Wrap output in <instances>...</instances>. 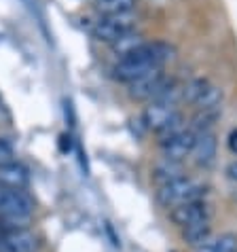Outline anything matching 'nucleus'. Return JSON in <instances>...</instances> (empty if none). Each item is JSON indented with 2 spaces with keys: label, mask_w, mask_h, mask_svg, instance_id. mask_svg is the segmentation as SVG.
Masks as SVG:
<instances>
[{
  "label": "nucleus",
  "mask_w": 237,
  "mask_h": 252,
  "mask_svg": "<svg viewBox=\"0 0 237 252\" xmlns=\"http://www.w3.org/2000/svg\"><path fill=\"white\" fill-rule=\"evenodd\" d=\"M176 58V49L170 43H163V40H152V43L142 45L138 51L125 55V58H118V62L115 64V76L123 83L142 79L148 72H155V70H163L165 64Z\"/></svg>",
  "instance_id": "obj_1"
},
{
  "label": "nucleus",
  "mask_w": 237,
  "mask_h": 252,
  "mask_svg": "<svg viewBox=\"0 0 237 252\" xmlns=\"http://www.w3.org/2000/svg\"><path fill=\"white\" fill-rule=\"evenodd\" d=\"M206 185L195 180L191 176H178L165 183L161 187H157V201L163 208H176L182 204H189L195 199H206Z\"/></svg>",
  "instance_id": "obj_2"
},
{
  "label": "nucleus",
  "mask_w": 237,
  "mask_h": 252,
  "mask_svg": "<svg viewBox=\"0 0 237 252\" xmlns=\"http://www.w3.org/2000/svg\"><path fill=\"white\" fill-rule=\"evenodd\" d=\"M182 97L197 110H216L222 104V89L210 79H193L182 87Z\"/></svg>",
  "instance_id": "obj_3"
},
{
  "label": "nucleus",
  "mask_w": 237,
  "mask_h": 252,
  "mask_svg": "<svg viewBox=\"0 0 237 252\" xmlns=\"http://www.w3.org/2000/svg\"><path fill=\"white\" fill-rule=\"evenodd\" d=\"M174 85V81L167 76L163 70H155V72H148L142 79H136L129 83V95L138 102H155L159 97H163L167 94V89Z\"/></svg>",
  "instance_id": "obj_4"
},
{
  "label": "nucleus",
  "mask_w": 237,
  "mask_h": 252,
  "mask_svg": "<svg viewBox=\"0 0 237 252\" xmlns=\"http://www.w3.org/2000/svg\"><path fill=\"white\" fill-rule=\"evenodd\" d=\"M138 19L134 13H125V15H104L100 22L93 26V38L100 43L113 45L115 40L129 32H136Z\"/></svg>",
  "instance_id": "obj_5"
},
{
  "label": "nucleus",
  "mask_w": 237,
  "mask_h": 252,
  "mask_svg": "<svg viewBox=\"0 0 237 252\" xmlns=\"http://www.w3.org/2000/svg\"><path fill=\"white\" fill-rule=\"evenodd\" d=\"M170 219L176 222L180 229L195 225V222H204L212 219V206L207 204L206 199H195L189 201V204L176 206L170 210Z\"/></svg>",
  "instance_id": "obj_6"
},
{
  "label": "nucleus",
  "mask_w": 237,
  "mask_h": 252,
  "mask_svg": "<svg viewBox=\"0 0 237 252\" xmlns=\"http://www.w3.org/2000/svg\"><path fill=\"white\" fill-rule=\"evenodd\" d=\"M195 134L193 129H182L178 131L176 136L163 140L161 144V153H163V159L165 161H174V163H182V161L193 155V149H195Z\"/></svg>",
  "instance_id": "obj_7"
},
{
  "label": "nucleus",
  "mask_w": 237,
  "mask_h": 252,
  "mask_svg": "<svg viewBox=\"0 0 237 252\" xmlns=\"http://www.w3.org/2000/svg\"><path fill=\"white\" fill-rule=\"evenodd\" d=\"M178 115H180V110H178L176 104H170V102H150L148 106L144 108L142 119H144L146 127L152 129L155 134H159V131H163Z\"/></svg>",
  "instance_id": "obj_8"
},
{
  "label": "nucleus",
  "mask_w": 237,
  "mask_h": 252,
  "mask_svg": "<svg viewBox=\"0 0 237 252\" xmlns=\"http://www.w3.org/2000/svg\"><path fill=\"white\" fill-rule=\"evenodd\" d=\"M38 237L30 229H17L0 233V252H36Z\"/></svg>",
  "instance_id": "obj_9"
},
{
  "label": "nucleus",
  "mask_w": 237,
  "mask_h": 252,
  "mask_svg": "<svg viewBox=\"0 0 237 252\" xmlns=\"http://www.w3.org/2000/svg\"><path fill=\"white\" fill-rule=\"evenodd\" d=\"M216 151H218V140H216L214 131H201V134H197L195 149H193L195 163L199 167H210L216 161Z\"/></svg>",
  "instance_id": "obj_10"
},
{
  "label": "nucleus",
  "mask_w": 237,
  "mask_h": 252,
  "mask_svg": "<svg viewBox=\"0 0 237 252\" xmlns=\"http://www.w3.org/2000/svg\"><path fill=\"white\" fill-rule=\"evenodd\" d=\"M30 183V172L19 161H9V163L0 165V187L4 189H26Z\"/></svg>",
  "instance_id": "obj_11"
},
{
  "label": "nucleus",
  "mask_w": 237,
  "mask_h": 252,
  "mask_svg": "<svg viewBox=\"0 0 237 252\" xmlns=\"http://www.w3.org/2000/svg\"><path fill=\"white\" fill-rule=\"evenodd\" d=\"M195 252H237V235L222 233L218 237H210L206 244L195 248Z\"/></svg>",
  "instance_id": "obj_12"
},
{
  "label": "nucleus",
  "mask_w": 237,
  "mask_h": 252,
  "mask_svg": "<svg viewBox=\"0 0 237 252\" xmlns=\"http://www.w3.org/2000/svg\"><path fill=\"white\" fill-rule=\"evenodd\" d=\"M182 237L186 244H191V246H201V244H206L207 240L212 237V225L210 220H204V222H195V225H189L182 229Z\"/></svg>",
  "instance_id": "obj_13"
},
{
  "label": "nucleus",
  "mask_w": 237,
  "mask_h": 252,
  "mask_svg": "<svg viewBox=\"0 0 237 252\" xmlns=\"http://www.w3.org/2000/svg\"><path fill=\"white\" fill-rule=\"evenodd\" d=\"M142 45H146L142 34L140 32H129V34H125V36H121L118 40H115V43L110 45V49H113L118 58H125V55L138 51Z\"/></svg>",
  "instance_id": "obj_14"
},
{
  "label": "nucleus",
  "mask_w": 237,
  "mask_h": 252,
  "mask_svg": "<svg viewBox=\"0 0 237 252\" xmlns=\"http://www.w3.org/2000/svg\"><path fill=\"white\" fill-rule=\"evenodd\" d=\"M136 0H97V11L104 15H125L134 13Z\"/></svg>",
  "instance_id": "obj_15"
},
{
  "label": "nucleus",
  "mask_w": 237,
  "mask_h": 252,
  "mask_svg": "<svg viewBox=\"0 0 237 252\" xmlns=\"http://www.w3.org/2000/svg\"><path fill=\"white\" fill-rule=\"evenodd\" d=\"M178 176H184V174L180 172V163H174V161H165V159H163V163H159V165L155 167V172H152V178H155L157 187L170 183V180L178 178Z\"/></svg>",
  "instance_id": "obj_16"
},
{
  "label": "nucleus",
  "mask_w": 237,
  "mask_h": 252,
  "mask_svg": "<svg viewBox=\"0 0 237 252\" xmlns=\"http://www.w3.org/2000/svg\"><path fill=\"white\" fill-rule=\"evenodd\" d=\"M220 115V108L216 110H197V115L193 117V131L195 134H201V131H212L216 119Z\"/></svg>",
  "instance_id": "obj_17"
},
{
  "label": "nucleus",
  "mask_w": 237,
  "mask_h": 252,
  "mask_svg": "<svg viewBox=\"0 0 237 252\" xmlns=\"http://www.w3.org/2000/svg\"><path fill=\"white\" fill-rule=\"evenodd\" d=\"M15 159V151H13V146L9 140L0 138V165L2 163H9V161Z\"/></svg>",
  "instance_id": "obj_18"
},
{
  "label": "nucleus",
  "mask_w": 237,
  "mask_h": 252,
  "mask_svg": "<svg viewBox=\"0 0 237 252\" xmlns=\"http://www.w3.org/2000/svg\"><path fill=\"white\" fill-rule=\"evenodd\" d=\"M227 144H229V151L233 153V155H237V127L229 134V140H227Z\"/></svg>",
  "instance_id": "obj_19"
},
{
  "label": "nucleus",
  "mask_w": 237,
  "mask_h": 252,
  "mask_svg": "<svg viewBox=\"0 0 237 252\" xmlns=\"http://www.w3.org/2000/svg\"><path fill=\"white\" fill-rule=\"evenodd\" d=\"M227 178L233 180V183H237V159L227 165Z\"/></svg>",
  "instance_id": "obj_20"
}]
</instances>
